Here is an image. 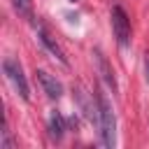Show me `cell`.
I'll return each mask as SVG.
<instances>
[{
	"label": "cell",
	"instance_id": "cell-1",
	"mask_svg": "<svg viewBox=\"0 0 149 149\" xmlns=\"http://www.w3.org/2000/svg\"><path fill=\"white\" fill-rule=\"evenodd\" d=\"M95 102H98V112H100V142L102 147H114V135H116V119H114V109H112V102L107 100V95L98 88L95 93Z\"/></svg>",
	"mask_w": 149,
	"mask_h": 149
},
{
	"label": "cell",
	"instance_id": "cell-2",
	"mask_svg": "<svg viewBox=\"0 0 149 149\" xmlns=\"http://www.w3.org/2000/svg\"><path fill=\"white\" fill-rule=\"evenodd\" d=\"M2 70H5L7 79L14 84L16 93H19L23 100H28V98H30V86H28V79H26V74H23V68H21V63H19L16 58L7 56V58L2 61Z\"/></svg>",
	"mask_w": 149,
	"mask_h": 149
},
{
	"label": "cell",
	"instance_id": "cell-3",
	"mask_svg": "<svg viewBox=\"0 0 149 149\" xmlns=\"http://www.w3.org/2000/svg\"><path fill=\"white\" fill-rule=\"evenodd\" d=\"M112 30H114V37H116L119 47L130 44V19L123 12V7H119V5L112 7Z\"/></svg>",
	"mask_w": 149,
	"mask_h": 149
},
{
	"label": "cell",
	"instance_id": "cell-4",
	"mask_svg": "<svg viewBox=\"0 0 149 149\" xmlns=\"http://www.w3.org/2000/svg\"><path fill=\"white\" fill-rule=\"evenodd\" d=\"M35 74H37V81L42 84V88H44V93H47L49 98L58 100V98L63 95V84H61L54 74H49V72H44V70H37Z\"/></svg>",
	"mask_w": 149,
	"mask_h": 149
},
{
	"label": "cell",
	"instance_id": "cell-5",
	"mask_svg": "<svg viewBox=\"0 0 149 149\" xmlns=\"http://www.w3.org/2000/svg\"><path fill=\"white\" fill-rule=\"evenodd\" d=\"M74 100H77L79 109L88 116V121H93L95 126H100V112H98V107H93V102L88 100V93H84L81 88H77V91H74Z\"/></svg>",
	"mask_w": 149,
	"mask_h": 149
},
{
	"label": "cell",
	"instance_id": "cell-6",
	"mask_svg": "<svg viewBox=\"0 0 149 149\" xmlns=\"http://www.w3.org/2000/svg\"><path fill=\"white\" fill-rule=\"evenodd\" d=\"M95 61H98V70H100L102 79L107 81V86H109L112 91H116V79H114V72H112V68H109L107 58L102 56V51H95Z\"/></svg>",
	"mask_w": 149,
	"mask_h": 149
},
{
	"label": "cell",
	"instance_id": "cell-7",
	"mask_svg": "<svg viewBox=\"0 0 149 149\" xmlns=\"http://www.w3.org/2000/svg\"><path fill=\"white\" fill-rule=\"evenodd\" d=\"M37 35H40V42H42V44H44V47H47V49L51 51V56H56V58H58L61 63H68V58H65L63 49H61V47H58V44H56V42L51 40V35H49V33H47L44 28H40V30H37Z\"/></svg>",
	"mask_w": 149,
	"mask_h": 149
},
{
	"label": "cell",
	"instance_id": "cell-8",
	"mask_svg": "<svg viewBox=\"0 0 149 149\" xmlns=\"http://www.w3.org/2000/svg\"><path fill=\"white\" fill-rule=\"evenodd\" d=\"M63 133H65V119L58 112H51L49 114V135L58 142V140H63Z\"/></svg>",
	"mask_w": 149,
	"mask_h": 149
},
{
	"label": "cell",
	"instance_id": "cell-9",
	"mask_svg": "<svg viewBox=\"0 0 149 149\" xmlns=\"http://www.w3.org/2000/svg\"><path fill=\"white\" fill-rule=\"evenodd\" d=\"M12 5H14V9H16L19 16L33 19V0H12Z\"/></svg>",
	"mask_w": 149,
	"mask_h": 149
},
{
	"label": "cell",
	"instance_id": "cell-10",
	"mask_svg": "<svg viewBox=\"0 0 149 149\" xmlns=\"http://www.w3.org/2000/svg\"><path fill=\"white\" fill-rule=\"evenodd\" d=\"M2 149H12V135H9V126H7V121L2 123V144H0Z\"/></svg>",
	"mask_w": 149,
	"mask_h": 149
},
{
	"label": "cell",
	"instance_id": "cell-11",
	"mask_svg": "<svg viewBox=\"0 0 149 149\" xmlns=\"http://www.w3.org/2000/svg\"><path fill=\"white\" fill-rule=\"evenodd\" d=\"M144 72H147V81H149V51L144 54Z\"/></svg>",
	"mask_w": 149,
	"mask_h": 149
}]
</instances>
